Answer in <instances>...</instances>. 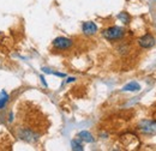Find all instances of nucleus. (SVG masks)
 Wrapping results in <instances>:
<instances>
[{
  "label": "nucleus",
  "instance_id": "1",
  "mask_svg": "<svg viewBox=\"0 0 156 151\" xmlns=\"http://www.w3.org/2000/svg\"><path fill=\"white\" fill-rule=\"evenodd\" d=\"M102 36L107 41H119L125 36V29L122 26L113 25L102 31Z\"/></svg>",
  "mask_w": 156,
  "mask_h": 151
},
{
  "label": "nucleus",
  "instance_id": "2",
  "mask_svg": "<svg viewBox=\"0 0 156 151\" xmlns=\"http://www.w3.org/2000/svg\"><path fill=\"white\" fill-rule=\"evenodd\" d=\"M138 130L145 135H155L156 134V120L144 119L139 121Z\"/></svg>",
  "mask_w": 156,
  "mask_h": 151
},
{
  "label": "nucleus",
  "instance_id": "3",
  "mask_svg": "<svg viewBox=\"0 0 156 151\" xmlns=\"http://www.w3.org/2000/svg\"><path fill=\"white\" fill-rule=\"evenodd\" d=\"M137 43H138V46H139L140 48H143V49H150V48H153V47L155 46L156 40L151 34L148 33V34H144L143 36H140V37L138 38Z\"/></svg>",
  "mask_w": 156,
  "mask_h": 151
},
{
  "label": "nucleus",
  "instance_id": "4",
  "mask_svg": "<svg viewBox=\"0 0 156 151\" xmlns=\"http://www.w3.org/2000/svg\"><path fill=\"white\" fill-rule=\"evenodd\" d=\"M73 44V41L71 38H67V37H57L53 40V47L55 49H59V51H66L69 48H71Z\"/></svg>",
  "mask_w": 156,
  "mask_h": 151
},
{
  "label": "nucleus",
  "instance_id": "5",
  "mask_svg": "<svg viewBox=\"0 0 156 151\" xmlns=\"http://www.w3.org/2000/svg\"><path fill=\"white\" fill-rule=\"evenodd\" d=\"M83 34L87 36H93L98 33V25L94 22H84L82 25Z\"/></svg>",
  "mask_w": 156,
  "mask_h": 151
},
{
  "label": "nucleus",
  "instance_id": "6",
  "mask_svg": "<svg viewBox=\"0 0 156 151\" xmlns=\"http://www.w3.org/2000/svg\"><path fill=\"white\" fill-rule=\"evenodd\" d=\"M121 90L125 91V93H138L140 90V85H139V83H137V82L133 80V82L127 83L125 86H122Z\"/></svg>",
  "mask_w": 156,
  "mask_h": 151
},
{
  "label": "nucleus",
  "instance_id": "7",
  "mask_svg": "<svg viewBox=\"0 0 156 151\" xmlns=\"http://www.w3.org/2000/svg\"><path fill=\"white\" fill-rule=\"evenodd\" d=\"M9 101H10L9 94H7L5 90H1V91H0V111L4 109V108L7 106Z\"/></svg>",
  "mask_w": 156,
  "mask_h": 151
},
{
  "label": "nucleus",
  "instance_id": "8",
  "mask_svg": "<svg viewBox=\"0 0 156 151\" xmlns=\"http://www.w3.org/2000/svg\"><path fill=\"white\" fill-rule=\"evenodd\" d=\"M78 138H79L80 140L87 142V143H93V142H94L93 134L90 132H88V131H80V132L78 133Z\"/></svg>",
  "mask_w": 156,
  "mask_h": 151
},
{
  "label": "nucleus",
  "instance_id": "9",
  "mask_svg": "<svg viewBox=\"0 0 156 151\" xmlns=\"http://www.w3.org/2000/svg\"><path fill=\"white\" fill-rule=\"evenodd\" d=\"M117 17H118V19H119L122 24H125V25L130 24V22H131V17H130V15H129L127 12H120Z\"/></svg>",
  "mask_w": 156,
  "mask_h": 151
},
{
  "label": "nucleus",
  "instance_id": "10",
  "mask_svg": "<svg viewBox=\"0 0 156 151\" xmlns=\"http://www.w3.org/2000/svg\"><path fill=\"white\" fill-rule=\"evenodd\" d=\"M71 148H72V150L75 151L84 150V148H83V145L80 143V139H73V140H71Z\"/></svg>",
  "mask_w": 156,
  "mask_h": 151
},
{
  "label": "nucleus",
  "instance_id": "11",
  "mask_svg": "<svg viewBox=\"0 0 156 151\" xmlns=\"http://www.w3.org/2000/svg\"><path fill=\"white\" fill-rule=\"evenodd\" d=\"M42 71H43L44 73H49V75L58 76V77H61V78L66 77V75H65V73H61V72H55V71H53V70H51V68H48V67H42Z\"/></svg>",
  "mask_w": 156,
  "mask_h": 151
},
{
  "label": "nucleus",
  "instance_id": "12",
  "mask_svg": "<svg viewBox=\"0 0 156 151\" xmlns=\"http://www.w3.org/2000/svg\"><path fill=\"white\" fill-rule=\"evenodd\" d=\"M40 79H41V82H42L43 86H46V88H47V83H46V80H44V77H43V76H41V77H40Z\"/></svg>",
  "mask_w": 156,
  "mask_h": 151
},
{
  "label": "nucleus",
  "instance_id": "13",
  "mask_svg": "<svg viewBox=\"0 0 156 151\" xmlns=\"http://www.w3.org/2000/svg\"><path fill=\"white\" fill-rule=\"evenodd\" d=\"M76 80V78H73V77H71V78H67V80H66V83H71V82H75Z\"/></svg>",
  "mask_w": 156,
  "mask_h": 151
}]
</instances>
